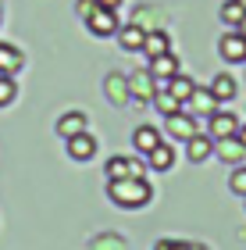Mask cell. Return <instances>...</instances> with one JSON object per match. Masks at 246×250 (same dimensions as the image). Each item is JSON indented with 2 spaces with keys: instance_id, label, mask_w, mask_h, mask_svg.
<instances>
[{
  "instance_id": "28",
  "label": "cell",
  "mask_w": 246,
  "mask_h": 250,
  "mask_svg": "<svg viewBox=\"0 0 246 250\" xmlns=\"http://www.w3.org/2000/svg\"><path fill=\"white\" fill-rule=\"evenodd\" d=\"M96 4H100V7H107V11H118V7H121V0H96Z\"/></svg>"
},
{
  "instance_id": "20",
  "label": "cell",
  "mask_w": 246,
  "mask_h": 250,
  "mask_svg": "<svg viewBox=\"0 0 246 250\" xmlns=\"http://www.w3.org/2000/svg\"><path fill=\"white\" fill-rule=\"evenodd\" d=\"M243 15H246V0H225V4H221V21H225V25L236 29L243 21Z\"/></svg>"
},
{
  "instance_id": "26",
  "label": "cell",
  "mask_w": 246,
  "mask_h": 250,
  "mask_svg": "<svg viewBox=\"0 0 246 250\" xmlns=\"http://www.w3.org/2000/svg\"><path fill=\"white\" fill-rule=\"evenodd\" d=\"M153 250H204V247H189V243H175V240H161Z\"/></svg>"
},
{
  "instance_id": "16",
  "label": "cell",
  "mask_w": 246,
  "mask_h": 250,
  "mask_svg": "<svg viewBox=\"0 0 246 250\" xmlns=\"http://www.w3.org/2000/svg\"><path fill=\"white\" fill-rule=\"evenodd\" d=\"M171 165H175V150H171V146H168V143L161 140V143H157V146H153V150L147 154V168H153V172H168Z\"/></svg>"
},
{
  "instance_id": "3",
  "label": "cell",
  "mask_w": 246,
  "mask_h": 250,
  "mask_svg": "<svg viewBox=\"0 0 246 250\" xmlns=\"http://www.w3.org/2000/svg\"><path fill=\"white\" fill-rule=\"evenodd\" d=\"M239 132V118L232 115V111H214V115L207 118V136L210 140H228V136H236Z\"/></svg>"
},
{
  "instance_id": "13",
  "label": "cell",
  "mask_w": 246,
  "mask_h": 250,
  "mask_svg": "<svg viewBox=\"0 0 246 250\" xmlns=\"http://www.w3.org/2000/svg\"><path fill=\"white\" fill-rule=\"evenodd\" d=\"M86 115L82 111H68V115H61L57 118V136H64V140H72V136H79V132H86Z\"/></svg>"
},
{
  "instance_id": "1",
  "label": "cell",
  "mask_w": 246,
  "mask_h": 250,
  "mask_svg": "<svg viewBox=\"0 0 246 250\" xmlns=\"http://www.w3.org/2000/svg\"><path fill=\"white\" fill-rule=\"evenodd\" d=\"M107 197L118 208H147L153 189L147 179H118V183H107Z\"/></svg>"
},
{
  "instance_id": "21",
  "label": "cell",
  "mask_w": 246,
  "mask_h": 250,
  "mask_svg": "<svg viewBox=\"0 0 246 250\" xmlns=\"http://www.w3.org/2000/svg\"><path fill=\"white\" fill-rule=\"evenodd\" d=\"M153 107H157L161 115L168 118V115H178V111H182V100L171 97L168 89H157V93H153Z\"/></svg>"
},
{
  "instance_id": "19",
  "label": "cell",
  "mask_w": 246,
  "mask_h": 250,
  "mask_svg": "<svg viewBox=\"0 0 246 250\" xmlns=\"http://www.w3.org/2000/svg\"><path fill=\"white\" fill-rule=\"evenodd\" d=\"M129 89L139 93V97H153V93H157V79H153L150 72H139V75L129 79Z\"/></svg>"
},
{
  "instance_id": "25",
  "label": "cell",
  "mask_w": 246,
  "mask_h": 250,
  "mask_svg": "<svg viewBox=\"0 0 246 250\" xmlns=\"http://www.w3.org/2000/svg\"><path fill=\"white\" fill-rule=\"evenodd\" d=\"M107 86H111V93H114L111 100H114V104H125V83L114 75V79H107Z\"/></svg>"
},
{
  "instance_id": "12",
  "label": "cell",
  "mask_w": 246,
  "mask_h": 250,
  "mask_svg": "<svg viewBox=\"0 0 246 250\" xmlns=\"http://www.w3.org/2000/svg\"><path fill=\"white\" fill-rule=\"evenodd\" d=\"M157 143H161V132L153 129V125H139V129L132 132V146H136V154H143V157H147Z\"/></svg>"
},
{
  "instance_id": "18",
  "label": "cell",
  "mask_w": 246,
  "mask_h": 250,
  "mask_svg": "<svg viewBox=\"0 0 246 250\" xmlns=\"http://www.w3.org/2000/svg\"><path fill=\"white\" fill-rule=\"evenodd\" d=\"M161 89H168L171 97H178V100L186 104V100L193 97V89H196V86H193V79H189V75H182V72H178V75H171V79H168V83H164Z\"/></svg>"
},
{
  "instance_id": "30",
  "label": "cell",
  "mask_w": 246,
  "mask_h": 250,
  "mask_svg": "<svg viewBox=\"0 0 246 250\" xmlns=\"http://www.w3.org/2000/svg\"><path fill=\"white\" fill-rule=\"evenodd\" d=\"M236 32H243V36H246V15H243V21L236 25Z\"/></svg>"
},
{
  "instance_id": "9",
  "label": "cell",
  "mask_w": 246,
  "mask_h": 250,
  "mask_svg": "<svg viewBox=\"0 0 246 250\" xmlns=\"http://www.w3.org/2000/svg\"><path fill=\"white\" fill-rule=\"evenodd\" d=\"M147 72L157 79V89H161L171 75H178V61H175V54H161V58H150V68H147Z\"/></svg>"
},
{
  "instance_id": "22",
  "label": "cell",
  "mask_w": 246,
  "mask_h": 250,
  "mask_svg": "<svg viewBox=\"0 0 246 250\" xmlns=\"http://www.w3.org/2000/svg\"><path fill=\"white\" fill-rule=\"evenodd\" d=\"M107 183H118V179H129V157L118 154V157H107V168H104Z\"/></svg>"
},
{
  "instance_id": "24",
  "label": "cell",
  "mask_w": 246,
  "mask_h": 250,
  "mask_svg": "<svg viewBox=\"0 0 246 250\" xmlns=\"http://www.w3.org/2000/svg\"><path fill=\"white\" fill-rule=\"evenodd\" d=\"M228 186H232V193H236V197H243V200H246V165H239L236 172H232Z\"/></svg>"
},
{
  "instance_id": "27",
  "label": "cell",
  "mask_w": 246,
  "mask_h": 250,
  "mask_svg": "<svg viewBox=\"0 0 246 250\" xmlns=\"http://www.w3.org/2000/svg\"><path fill=\"white\" fill-rule=\"evenodd\" d=\"M75 11H79L82 18H89V15L96 11V0H79V7H75Z\"/></svg>"
},
{
  "instance_id": "7",
  "label": "cell",
  "mask_w": 246,
  "mask_h": 250,
  "mask_svg": "<svg viewBox=\"0 0 246 250\" xmlns=\"http://www.w3.org/2000/svg\"><path fill=\"white\" fill-rule=\"evenodd\" d=\"M21 68H25V54H21L15 43H0V75L15 79Z\"/></svg>"
},
{
  "instance_id": "10",
  "label": "cell",
  "mask_w": 246,
  "mask_h": 250,
  "mask_svg": "<svg viewBox=\"0 0 246 250\" xmlns=\"http://www.w3.org/2000/svg\"><path fill=\"white\" fill-rule=\"evenodd\" d=\"M93 154H96V140L89 132H79V136L68 140V157H72V161H89Z\"/></svg>"
},
{
  "instance_id": "23",
  "label": "cell",
  "mask_w": 246,
  "mask_h": 250,
  "mask_svg": "<svg viewBox=\"0 0 246 250\" xmlns=\"http://www.w3.org/2000/svg\"><path fill=\"white\" fill-rule=\"evenodd\" d=\"M18 97V86H15V79H7V75H0V107H7L11 100Z\"/></svg>"
},
{
  "instance_id": "8",
  "label": "cell",
  "mask_w": 246,
  "mask_h": 250,
  "mask_svg": "<svg viewBox=\"0 0 246 250\" xmlns=\"http://www.w3.org/2000/svg\"><path fill=\"white\" fill-rule=\"evenodd\" d=\"M214 154V140H210L207 132H196L193 140H186V157L193 165H200V161H207V157Z\"/></svg>"
},
{
  "instance_id": "5",
  "label": "cell",
  "mask_w": 246,
  "mask_h": 250,
  "mask_svg": "<svg viewBox=\"0 0 246 250\" xmlns=\"http://www.w3.org/2000/svg\"><path fill=\"white\" fill-rule=\"evenodd\" d=\"M218 50H221V58L228 64H243L246 61V36L232 29V32H225V36L218 40Z\"/></svg>"
},
{
  "instance_id": "11",
  "label": "cell",
  "mask_w": 246,
  "mask_h": 250,
  "mask_svg": "<svg viewBox=\"0 0 246 250\" xmlns=\"http://www.w3.org/2000/svg\"><path fill=\"white\" fill-rule=\"evenodd\" d=\"M214 154L221 157V161H228V165H243L246 146L236 140V136H228V140H218V143H214Z\"/></svg>"
},
{
  "instance_id": "14",
  "label": "cell",
  "mask_w": 246,
  "mask_h": 250,
  "mask_svg": "<svg viewBox=\"0 0 246 250\" xmlns=\"http://www.w3.org/2000/svg\"><path fill=\"white\" fill-rule=\"evenodd\" d=\"M143 54H147V58H161V54H171V40H168V32H164V29L147 32V40H143Z\"/></svg>"
},
{
  "instance_id": "17",
  "label": "cell",
  "mask_w": 246,
  "mask_h": 250,
  "mask_svg": "<svg viewBox=\"0 0 246 250\" xmlns=\"http://www.w3.org/2000/svg\"><path fill=\"white\" fill-rule=\"evenodd\" d=\"M210 93H214V100H218V104H225V100H232V97H236V79H232L228 72H218L214 79H210Z\"/></svg>"
},
{
  "instance_id": "15",
  "label": "cell",
  "mask_w": 246,
  "mask_h": 250,
  "mask_svg": "<svg viewBox=\"0 0 246 250\" xmlns=\"http://www.w3.org/2000/svg\"><path fill=\"white\" fill-rule=\"evenodd\" d=\"M143 40H147V29L136 25V21L118 29V43H121V50H129V54H132V50H143Z\"/></svg>"
},
{
  "instance_id": "4",
  "label": "cell",
  "mask_w": 246,
  "mask_h": 250,
  "mask_svg": "<svg viewBox=\"0 0 246 250\" xmlns=\"http://www.w3.org/2000/svg\"><path fill=\"white\" fill-rule=\"evenodd\" d=\"M182 111H186V115H193V118H210V115L218 111V100H214L210 89H200V86H196L193 97L182 104Z\"/></svg>"
},
{
  "instance_id": "29",
  "label": "cell",
  "mask_w": 246,
  "mask_h": 250,
  "mask_svg": "<svg viewBox=\"0 0 246 250\" xmlns=\"http://www.w3.org/2000/svg\"><path fill=\"white\" fill-rule=\"evenodd\" d=\"M236 140H239V143L246 146V125H239V132H236Z\"/></svg>"
},
{
  "instance_id": "2",
  "label": "cell",
  "mask_w": 246,
  "mask_h": 250,
  "mask_svg": "<svg viewBox=\"0 0 246 250\" xmlns=\"http://www.w3.org/2000/svg\"><path fill=\"white\" fill-rule=\"evenodd\" d=\"M86 25L93 36H118V29H121V21H118V11H107V7H100L86 18Z\"/></svg>"
},
{
  "instance_id": "6",
  "label": "cell",
  "mask_w": 246,
  "mask_h": 250,
  "mask_svg": "<svg viewBox=\"0 0 246 250\" xmlns=\"http://www.w3.org/2000/svg\"><path fill=\"white\" fill-rule=\"evenodd\" d=\"M164 129L171 132L175 140H182V143H186V140H193V136L200 132V129H196V118H193V115H186V111H178V115H168V118H164Z\"/></svg>"
}]
</instances>
